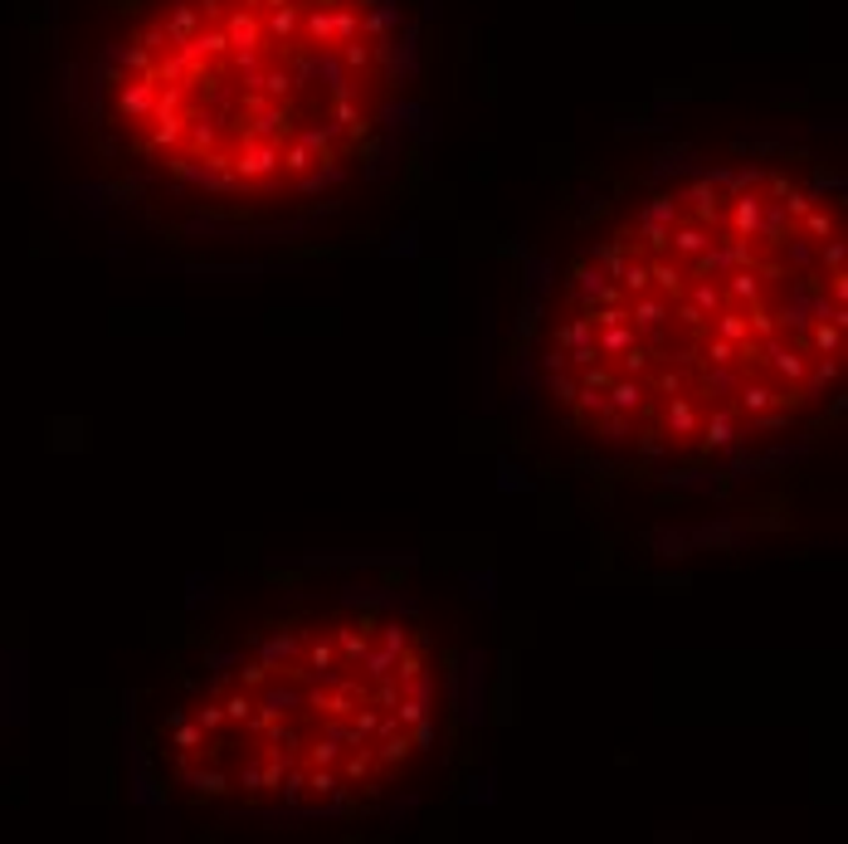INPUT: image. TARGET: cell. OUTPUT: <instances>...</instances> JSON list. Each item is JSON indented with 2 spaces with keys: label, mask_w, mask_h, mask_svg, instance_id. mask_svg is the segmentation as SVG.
Returning a JSON list of instances; mask_svg holds the SVG:
<instances>
[{
  "label": "cell",
  "mask_w": 848,
  "mask_h": 844,
  "mask_svg": "<svg viewBox=\"0 0 848 844\" xmlns=\"http://www.w3.org/2000/svg\"><path fill=\"white\" fill-rule=\"evenodd\" d=\"M844 191L790 156L687 166L565 264L537 396L575 445L638 474L742 469L844 390Z\"/></svg>",
  "instance_id": "1"
},
{
  "label": "cell",
  "mask_w": 848,
  "mask_h": 844,
  "mask_svg": "<svg viewBox=\"0 0 848 844\" xmlns=\"http://www.w3.org/2000/svg\"><path fill=\"white\" fill-rule=\"evenodd\" d=\"M69 89L103 191L156 240L293 244L410 162L425 0H98Z\"/></svg>",
  "instance_id": "2"
},
{
  "label": "cell",
  "mask_w": 848,
  "mask_h": 844,
  "mask_svg": "<svg viewBox=\"0 0 848 844\" xmlns=\"http://www.w3.org/2000/svg\"><path fill=\"white\" fill-rule=\"evenodd\" d=\"M449 650L400 601H331L249 630L195 674L142 748L166 811L215 825H341L435 766Z\"/></svg>",
  "instance_id": "3"
}]
</instances>
